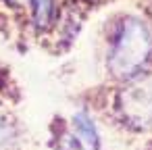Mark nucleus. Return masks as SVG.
Returning a JSON list of instances; mask_svg holds the SVG:
<instances>
[{
	"label": "nucleus",
	"instance_id": "f257e3e1",
	"mask_svg": "<svg viewBox=\"0 0 152 150\" xmlns=\"http://www.w3.org/2000/svg\"><path fill=\"white\" fill-rule=\"evenodd\" d=\"M152 61V27L140 17H123L108 44L106 67L115 79H129L146 71Z\"/></svg>",
	"mask_w": 152,
	"mask_h": 150
},
{
	"label": "nucleus",
	"instance_id": "f03ea898",
	"mask_svg": "<svg viewBox=\"0 0 152 150\" xmlns=\"http://www.w3.org/2000/svg\"><path fill=\"white\" fill-rule=\"evenodd\" d=\"M117 110L129 127L140 131L152 129V71L125 79L117 96Z\"/></svg>",
	"mask_w": 152,
	"mask_h": 150
},
{
	"label": "nucleus",
	"instance_id": "7ed1b4c3",
	"mask_svg": "<svg viewBox=\"0 0 152 150\" xmlns=\"http://www.w3.org/2000/svg\"><path fill=\"white\" fill-rule=\"evenodd\" d=\"M73 129H75V135L81 140V144H86L88 148L92 150H100V135H98V129L92 121V117L86 113V110H79L73 115Z\"/></svg>",
	"mask_w": 152,
	"mask_h": 150
},
{
	"label": "nucleus",
	"instance_id": "20e7f679",
	"mask_svg": "<svg viewBox=\"0 0 152 150\" xmlns=\"http://www.w3.org/2000/svg\"><path fill=\"white\" fill-rule=\"evenodd\" d=\"M29 11L36 29L46 31L56 19V0H29Z\"/></svg>",
	"mask_w": 152,
	"mask_h": 150
},
{
	"label": "nucleus",
	"instance_id": "39448f33",
	"mask_svg": "<svg viewBox=\"0 0 152 150\" xmlns=\"http://www.w3.org/2000/svg\"><path fill=\"white\" fill-rule=\"evenodd\" d=\"M19 129L9 115L0 113V150H13L19 142Z\"/></svg>",
	"mask_w": 152,
	"mask_h": 150
},
{
	"label": "nucleus",
	"instance_id": "423d86ee",
	"mask_svg": "<svg viewBox=\"0 0 152 150\" xmlns=\"http://www.w3.org/2000/svg\"><path fill=\"white\" fill-rule=\"evenodd\" d=\"M58 150H83V144L75 131H63L58 135Z\"/></svg>",
	"mask_w": 152,
	"mask_h": 150
},
{
	"label": "nucleus",
	"instance_id": "0eeeda50",
	"mask_svg": "<svg viewBox=\"0 0 152 150\" xmlns=\"http://www.w3.org/2000/svg\"><path fill=\"white\" fill-rule=\"evenodd\" d=\"M148 150H152V146H150V148H148Z\"/></svg>",
	"mask_w": 152,
	"mask_h": 150
}]
</instances>
